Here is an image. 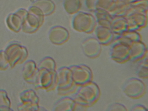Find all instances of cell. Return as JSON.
<instances>
[{
  "mask_svg": "<svg viewBox=\"0 0 148 111\" xmlns=\"http://www.w3.org/2000/svg\"><path fill=\"white\" fill-rule=\"evenodd\" d=\"M145 16H146V20H147V25H146V27H147L148 28V8L145 13Z\"/></svg>",
  "mask_w": 148,
  "mask_h": 111,
  "instance_id": "obj_18",
  "label": "cell"
},
{
  "mask_svg": "<svg viewBox=\"0 0 148 111\" xmlns=\"http://www.w3.org/2000/svg\"><path fill=\"white\" fill-rule=\"evenodd\" d=\"M56 79H57L58 88H64L70 87L74 84L71 69L70 67H62L56 73Z\"/></svg>",
  "mask_w": 148,
  "mask_h": 111,
  "instance_id": "obj_7",
  "label": "cell"
},
{
  "mask_svg": "<svg viewBox=\"0 0 148 111\" xmlns=\"http://www.w3.org/2000/svg\"><path fill=\"white\" fill-rule=\"evenodd\" d=\"M147 1H148V0H147Z\"/></svg>",
  "mask_w": 148,
  "mask_h": 111,
  "instance_id": "obj_19",
  "label": "cell"
},
{
  "mask_svg": "<svg viewBox=\"0 0 148 111\" xmlns=\"http://www.w3.org/2000/svg\"><path fill=\"white\" fill-rule=\"evenodd\" d=\"M74 103H75V101L73 99L70 98V97H64V98L60 99L57 103L55 104L54 110H72Z\"/></svg>",
  "mask_w": 148,
  "mask_h": 111,
  "instance_id": "obj_12",
  "label": "cell"
},
{
  "mask_svg": "<svg viewBox=\"0 0 148 111\" xmlns=\"http://www.w3.org/2000/svg\"><path fill=\"white\" fill-rule=\"evenodd\" d=\"M131 110L133 111H138V110H147L148 109L145 106L142 104H135L133 107L131 108Z\"/></svg>",
  "mask_w": 148,
  "mask_h": 111,
  "instance_id": "obj_16",
  "label": "cell"
},
{
  "mask_svg": "<svg viewBox=\"0 0 148 111\" xmlns=\"http://www.w3.org/2000/svg\"><path fill=\"white\" fill-rule=\"evenodd\" d=\"M130 44L116 38L110 49V57L118 63H123L130 59Z\"/></svg>",
  "mask_w": 148,
  "mask_h": 111,
  "instance_id": "obj_3",
  "label": "cell"
},
{
  "mask_svg": "<svg viewBox=\"0 0 148 111\" xmlns=\"http://www.w3.org/2000/svg\"><path fill=\"white\" fill-rule=\"evenodd\" d=\"M106 110L109 111H126L127 108H125V106L123 104H120V103H113L109 104V105L107 106V108H106Z\"/></svg>",
  "mask_w": 148,
  "mask_h": 111,
  "instance_id": "obj_15",
  "label": "cell"
},
{
  "mask_svg": "<svg viewBox=\"0 0 148 111\" xmlns=\"http://www.w3.org/2000/svg\"><path fill=\"white\" fill-rule=\"evenodd\" d=\"M69 37L68 31L63 27H55L49 31V38L52 43L61 44L68 40Z\"/></svg>",
  "mask_w": 148,
  "mask_h": 111,
  "instance_id": "obj_9",
  "label": "cell"
},
{
  "mask_svg": "<svg viewBox=\"0 0 148 111\" xmlns=\"http://www.w3.org/2000/svg\"><path fill=\"white\" fill-rule=\"evenodd\" d=\"M99 96V87L92 81L80 85L77 89L74 101L77 103L89 106L97 100Z\"/></svg>",
  "mask_w": 148,
  "mask_h": 111,
  "instance_id": "obj_1",
  "label": "cell"
},
{
  "mask_svg": "<svg viewBox=\"0 0 148 111\" xmlns=\"http://www.w3.org/2000/svg\"><path fill=\"white\" fill-rule=\"evenodd\" d=\"M147 47L141 40L132 42L130 44V59L129 61H138L143 59Z\"/></svg>",
  "mask_w": 148,
  "mask_h": 111,
  "instance_id": "obj_8",
  "label": "cell"
},
{
  "mask_svg": "<svg viewBox=\"0 0 148 111\" xmlns=\"http://www.w3.org/2000/svg\"><path fill=\"white\" fill-rule=\"evenodd\" d=\"M113 33L108 27L99 26L95 29V36L101 44H107L113 39Z\"/></svg>",
  "mask_w": 148,
  "mask_h": 111,
  "instance_id": "obj_10",
  "label": "cell"
},
{
  "mask_svg": "<svg viewBox=\"0 0 148 111\" xmlns=\"http://www.w3.org/2000/svg\"><path fill=\"white\" fill-rule=\"evenodd\" d=\"M71 69L72 79L77 85H82L91 81L92 72L88 67L85 65H73L70 67Z\"/></svg>",
  "mask_w": 148,
  "mask_h": 111,
  "instance_id": "obj_5",
  "label": "cell"
},
{
  "mask_svg": "<svg viewBox=\"0 0 148 111\" xmlns=\"http://www.w3.org/2000/svg\"><path fill=\"white\" fill-rule=\"evenodd\" d=\"M140 61H142L143 62L148 64V47H147V49H146V51H145V53L144 56L143 57L142 59H140Z\"/></svg>",
  "mask_w": 148,
  "mask_h": 111,
  "instance_id": "obj_17",
  "label": "cell"
},
{
  "mask_svg": "<svg viewBox=\"0 0 148 111\" xmlns=\"http://www.w3.org/2000/svg\"><path fill=\"white\" fill-rule=\"evenodd\" d=\"M35 81L36 83L40 85V88L46 90H51L54 88V85L57 83L56 73H55L54 71L40 68L36 74Z\"/></svg>",
  "mask_w": 148,
  "mask_h": 111,
  "instance_id": "obj_4",
  "label": "cell"
},
{
  "mask_svg": "<svg viewBox=\"0 0 148 111\" xmlns=\"http://www.w3.org/2000/svg\"><path fill=\"white\" fill-rule=\"evenodd\" d=\"M136 75L139 78H148V64L138 61V65L136 68Z\"/></svg>",
  "mask_w": 148,
  "mask_h": 111,
  "instance_id": "obj_13",
  "label": "cell"
},
{
  "mask_svg": "<svg viewBox=\"0 0 148 111\" xmlns=\"http://www.w3.org/2000/svg\"><path fill=\"white\" fill-rule=\"evenodd\" d=\"M82 48L84 54L89 58H95L101 52V44L95 37H89L82 42Z\"/></svg>",
  "mask_w": 148,
  "mask_h": 111,
  "instance_id": "obj_6",
  "label": "cell"
},
{
  "mask_svg": "<svg viewBox=\"0 0 148 111\" xmlns=\"http://www.w3.org/2000/svg\"><path fill=\"white\" fill-rule=\"evenodd\" d=\"M116 39L130 44L132 42L141 40V36L136 31L127 29L123 32L121 34L118 35Z\"/></svg>",
  "mask_w": 148,
  "mask_h": 111,
  "instance_id": "obj_11",
  "label": "cell"
},
{
  "mask_svg": "<svg viewBox=\"0 0 148 111\" xmlns=\"http://www.w3.org/2000/svg\"><path fill=\"white\" fill-rule=\"evenodd\" d=\"M122 91L130 98H140L145 92V85L139 78H130L122 85Z\"/></svg>",
  "mask_w": 148,
  "mask_h": 111,
  "instance_id": "obj_2",
  "label": "cell"
},
{
  "mask_svg": "<svg viewBox=\"0 0 148 111\" xmlns=\"http://www.w3.org/2000/svg\"><path fill=\"white\" fill-rule=\"evenodd\" d=\"M44 68V69H49L51 71H54L55 69V63L53 59L50 58H45L42 61H41L39 65V69Z\"/></svg>",
  "mask_w": 148,
  "mask_h": 111,
  "instance_id": "obj_14",
  "label": "cell"
}]
</instances>
